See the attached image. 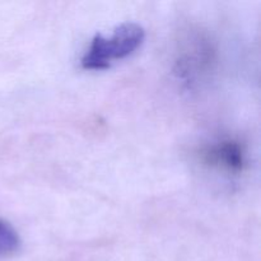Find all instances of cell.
Instances as JSON below:
<instances>
[{
	"mask_svg": "<svg viewBox=\"0 0 261 261\" xmlns=\"http://www.w3.org/2000/svg\"><path fill=\"white\" fill-rule=\"evenodd\" d=\"M144 36L142 25L133 22L120 24L109 38L97 33L82 59V66L91 70L110 68L112 61L132 55L142 45Z\"/></svg>",
	"mask_w": 261,
	"mask_h": 261,
	"instance_id": "obj_1",
	"label": "cell"
},
{
	"mask_svg": "<svg viewBox=\"0 0 261 261\" xmlns=\"http://www.w3.org/2000/svg\"><path fill=\"white\" fill-rule=\"evenodd\" d=\"M205 163L226 170L231 173H240L244 170L245 155L241 145L236 142L224 140L211 145L203 153Z\"/></svg>",
	"mask_w": 261,
	"mask_h": 261,
	"instance_id": "obj_2",
	"label": "cell"
},
{
	"mask_svg": "<svg viewBox=\"0 0 261 261\" xmlns=\"http://www.w3.org/2000/svg\"><path fill=\"white\" fill-rule=\"evenodd\" d=\"M20 246V239L18 232L12 224L0 219V257L15 254Z\"/></svg>",
	"mask_w": 261,
	"mask_h": 261,
	"instance_id": "obj_3",
	"label": "cell"
}]
</instances>
